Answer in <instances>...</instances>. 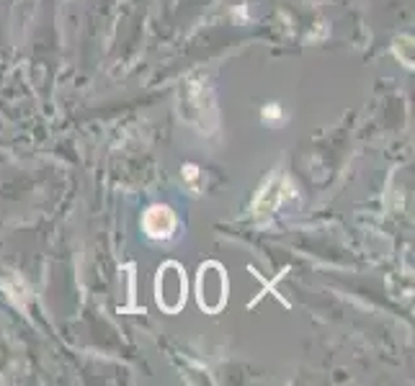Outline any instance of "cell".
<instances>
[{"label":"cell","instance_id":"obj_6","mask_svg":"<svg viewBox=\"0 0 415 386\" xmlns=\"http://www.w3.org/2000/svg\"><path fill=\"white\" fill-rule=\"evenodd\" d=\"M184 178H186V181H196V178H199V168H196V165H186V168H184Z\"/></svg>","mask_w":415,"mask_h":386},{"label":"cell","instance_id":"obj_1","mask_svg":"<svg viewBox=\"0 0 415 386\" xmlns=\"http://www.w3.org/2000/svg\"><path fill=\"white\" fill-rule=\"evenodd\" d=\"M227 291H230V281L222 263H201L199 276H196V301L201 309L207 314H219L227 304Z\"/></svg>","mask_w":415,"mask_h":386},{"label":"cell","instance_id":"obj_3","mask_svg":"<svg viewBox=\"0 0 415 386\" xmlns=\"http://www.w3.org/2000/svg\"><path fill=\"white\" fill-rule=\"evenodd\" d=\"M176 214H173L171 206L155 204L150 206L145 217H142V229L150 240H171L173 232H176Z\"/></svg>","mask_w":415,"mask_h":386},{"label":"cell","instance_id":"obj_4","mask_svg":"<svg viewBox=\"0 0 415 386\" xmlns=\"http://www.w3.org/2000/svg\"><path fill=\"white\" fill-rule=\"evenodd\" d=\"M287 188H289V181L287 178H279V175H274L271 181L260 188L258 198H255V204H253V212L258 214H268V212H274L276 206L282 204L284 198H287Z\"/></svg>","mask_w":415,"mask_h":386},{"label":"cell","instance_id":"obj_5","mask_svg":"<svg viewBox=\"0 0 415 386\" xmlns=\"http://www.w3.org/2000/svg\"><path fill=\"white\" fill-rule=\"evenodd\" d=\"M276 119H282V109L276 103H268L263 109V121H276Z\"/></svg>","mask_w":415,"mask_h":386},{"label":"cell","instance_id":"obj_2","mask_svg":"<svg viewBox=\"0 0 415 386\" xmlns=\"http://www.w3.org/2000/svg\"><path fill=\"white\" fill-rule=\"evenodd\" d=\"M188 299V281L181 263L168 260L157 268L155 276V301L165 314H178Z\"/></svg>","mask_w":415,"mask_h":386}]
</instances>
